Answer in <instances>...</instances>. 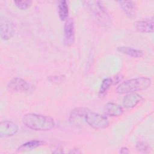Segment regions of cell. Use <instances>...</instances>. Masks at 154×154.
<instances>
[{
  "label": "cell",
  "instance_id": "cell-1",
  "mask_svg": "<svg viewBox=\"0 0 154 154\" xmlns=\"http://www.w3.org/2000/svg\"><path fill=\"white\" fill-rule=\"evenodd\" d=\"M22 122L28 128L36 131H47L55 126L52 117L35 113H27L23 116Z\"/></svg>",
  "mask_w": 154,
  "mask_h": 154
},
{
  "label": "cell",
  "instance_id": "cell-2",
  "mask_svg": "<svg viewBox=\"0 0 154 154\" xmlns=\"http://www.w3.org/2000/svg\"><path fill=\"white\" fill-rule=\"evenodd\" d=\"M152 84L150 78L141 76L126 80L120 83L116 88V93L120 94L134 93L146 90Z\"/></svg>",
  "mask_w": 154,
  "mask_h": 154
},
{
  "label": "cell",
  "instance_id": "cell-3",
  "mask_svg": "<svg viewBox=\"0 0 154 154\" xmlns=\"http://www.w3.org/2000/svg\"><path fill=\"white\" fill-rule=\"evenodd\" d=\"M85 121L90 126L96 129H105L109 125L107 117L90 110L85 114Z\"/></svg>",
  "mask_w": 154,
  "mask_h": 154
},
{
  "label": "cell",
  "instance_id": "cell-4",
  "mask_svg": "<svg viewBox=\"0 0 154 154\" xmlns=\"http://www.w3.org/2000/svg\"><path fill=\"white\" fill-rule=\"evenodd\" d=\"M7 88L9 92L11 93H26L30 90L31 86L23 79L16 77L8 82Z\"/></svg>",
  "mask_w": 154,
  "mask_h": 154
},
{
  "label": "cell",
  "instance_id": "cell-5",
  "mask_svg": "<svg viewBox=\"0 0 154 154\" xmlns=\"http://www.w3.org/2000/svg\"><path fill=\"white\" fill-rule=\"evenodd\" d=\"M15 32L14 23L9 19L1 17L0 23V35L1 38L4 40L11 38Z\"/></svg>",
  "mask_w": 154,
  "mask_h": 154
},
{
  "label": "cell",
  "instance_id": "cell-6",
  "mask_svg": "<svg viewBox=\"0 0 154 154\" xmlns=\"http://www.w3.org/2000/svg\"><path fill=\"white\" fill-rule=\"evenodd\" d=\"M75 23L72 18H68L64 25V41L66 46H72L75 42Z\"/></svg>",
  "mask_w": 154,
  "mask_h": 154
},
{
  "label": "cell",
  "instance_id": "cell-7",
  "mask_svg": "<svg viewBox=\"0 0 154 154\" xmlns=\"http://www.w3.org/2000/svg\"><path fill=\"white\" fill-rule=\"evenodd\" d=\"M18 131V126L12 121L4 120L0 123V137L1 138L13 136L17 133Z\"/></svg>",
  "mask_w": 154,
  "mask_h": 154
},
{
  "label": "cell",
  "instance_id": "cell-8",
  "mask_svg": "<svg viewBox=\"0 0 154 154\" xmlns=\"http://www.w3.org/2000/svg\"><path fill=\"white\" fill-rule=\"evenodd\" d=\"M143 100V97L137 93H128L123 99V106L126 109L133 108Z\"/></svg>",
  "mask_w": 154,
  "mask_h": 154
},
{
  "label": "cell",
  "instance_id": "cell-9",
  "mask_svg": "<svg viewBox=\"0 0 154 154\" xmlns=\"http://www.w3.org/2000/svg\"><path fill=\"white\" fill-rule=\"evenodd\" d=\"M136 29L143 33H152L153 32V17H151L142 20L137 21L135 23Z\"/></svg>",
  "mask_w": 154,
  "mask_h": 154
},
{
  "label": "cell",
  "instance_id": "cell-10",
  "mask_svg": "<svg viewBox=\"0 0 154 154\" xmlns=\"http://www.w3.org/2000/svg\"><path fill=\"white\" fill-rule=\"evenodd\" d=\"M89 109L85 107H78L72 110L69 116V122L76 125L81 122L82 119L85 120V116Z\"/></svg>",
  "mask_w": 154,
  "mask_h": 154
},
{
  "label": "cell",
  "instance_id": "cell-11",
  "mask_svg": "<svg viewBox=\"0 0 154 154\" xmlns=\"http://www.w3.org/2000/svg\"><path fill=\"white\" fill-rule=\"evenodd\" d=\"M120 6L124 13L130 18H133L136 16L137 6L135 3L132 1H119Z\"/></svg>",
  "mask_w": 154,
  "mask_h": 154
},
{
  "label": "cell",
  "instance_id": "cell-12",
  "mask_svg": "<svg viewBox=\"0 0 154 154\" xmlns=\"http://www.w3.org/2000/svg\"><path fill=\"white\" fill-rule=\"evenodd\" d=\"M105 112L106 115L111 117H118L123 114L124 110L123 107L117 103L108 102L105 105Z\"/></svg>",
  "mask_w": 154,
  "mask_h": 154
},
{
  "label": "cell",
  "instance_id": "cell-13",
  "mask_svg": "<svg viewBox=\"0 0 154 154\" xmlns=\"http://www.w3.org/2000/svg\"><path fill=\"white\" fill-rule=\"evenodd\" d=\"M96 2L97 5H95L94 7L92 8V10L96 16L97 17L98 20H99L101 23H103L104 21L106 24L109 20V17L102 3L99 1Z\"/></svg>",
  "mask_w": 154,
  "mask_h": 154
},
{
  "label": "cell",
  "instance_id": "cell-14",
  "mask_svg": "<svg viewBox=\"0 0 154 154\" xmlns=\"http://www.w3.org/2000/svg\"><path fill=\"white\" fill-rule=\"evenodd\" d=\"M117 50L123 54L129 55L133 58H141L144 55V52L143 51L128 46H119L117 47Z\"/></svg>",
  "mask_w": 154,
  "mask_h": 154
},
{
  "label": "cell",
  "instance_id": "cell-15",
  "mask_svg": "<svg viewBox=\"0 0 154 154\" xmlns=\"http://www.w3.org/2000/svg\"><path fill=\"white\" fill-rule=\"evenodd\" d=\"M45 141L38 140H34L27 141L25 143L21 144L17 149V151L19 152H27L29 150H32L34 149H35L38 147L42 146L45 144Z\"/></svg>",
  "mask_w": 154,
  "mask_h": 154
},
{
  "label": "cell",
  "instance_id": "cell-16",
  "mask_svg": "<svg viewBox=\"0 0 154 154\" xmlns=\"http://www.w3.org/2000/svg\"><path fill=\"white\" fill-rule=\"evenodd\" d=\"M58 13L59 18L61 21L66 20L68 19L69 7L66 1L61 0L58 2Z\"/></svg>",
  "mask_w": 154,
  "mask_h": 154
},
{
  "label": "cell",
  "instance_id": "cell-17",
  "mask_svg": "<svg viewBox=\"0 0 154 154\" xmlns=\"http://www.w3.org/2000/svg\"><path fill=\"white\" fill-rule=\"evenodd\" d=\"M112 85V79L110 78H105L102 81V83L100 84L99 90V93L98 95L100 97H103L110 87Z\"/></svg>",
  "mask_w": 154,
  "mask_h": 154
},
{
  "label": "cell",
  "instance_id": "cell-18",
  "mask_svg": "<svg viewBox=\"0 0 154 154\" xmlns=\"http://www.w3.org/2000/svg\"><path fill=\"white\" fill-rule=\"evenodd\" d=\"M14 3L15 4L16 6L22 10H25L29 8L32 4V1H14Z\"/></svg>",
  "mask_w": 154,
  "mask_h": 154
},
{
  "label": "cell",
  "instance_id": "cell-19",
  "mask_svg": "<svg viewBox=\"0 0 154 154\" xmlns=\"http://www.w3.org/2000/svg\"><path fill=\"white\" fill-rule=\"evenodd\" d=\"M136 149L142 153H149L150 152V147L143 141H138L136 144Z\"/></svg>",
  "mask_w": 154,
  "mask_h": 154
},
{
  "label": "cell",
  "instance_id": "cell-20",
  "mask_svg": "<svg viewBox=\"0 0 154 154\" xmlns=\"http://www.w3.org/2000/svg\"><path fill=\"white\" fill-rule=\"evenodd\" d=\"M66 76L64 75H58V76H49L48 78V80L53 83H61L63 82L65 80Z\"/></svg>",
  "mask_w": 154,
  "mask_h": 154
},
{
  "label": "cell",
  "instance_id": "cell-21",
  "mask_svg": "<svg viewBox=\"0 0 154 154\" xmlns=\"http://www.w3.org/2000/svg\"><path fill=\"white\" fill-rule=\"evenodd\" d=\"M129 152V150L128 147H122L119 150V153H122V154H126V153H128Z\"/></svg>",
  "mask_w": 154,
  "mask_h": 154
},
{
  "label": "cell",
  "instance_id": "cell-22",
  "mask_svg": "<svg viewBox=\"0 0 154 154\" xmlns=\"http://www.w3.org/2000/svg\"><path fill=\"white\" fill-rule=\"evenodd\" d=\"M121 79H122V78H120V75H119V76H118V75H117L114 79H112V84H116L118 83L120 81H121Z\"/></svg>",
  "mask_w": 154,
  "mask_h": 154
}]
</instances>
